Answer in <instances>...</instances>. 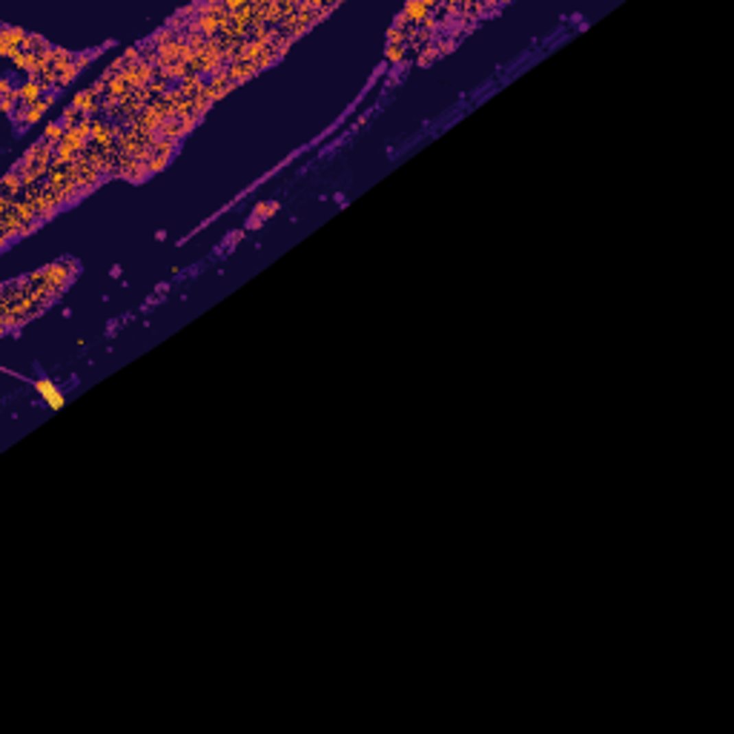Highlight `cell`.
Returning a JSON list of instances; mask_svg holds the SVG:
<instances>
[{
  "mask_svg": "<svg viewBox=\"0 0 734 734\" xmlns=\"http://www.w3.org/2000/svg\"><path fill=\"white\" fill-rule=\"evenodd\" d=\"M35 390H38V396H41L49 407H52V411H60L63 402H67V399H63V393H60V390H58L52 382H49V379H38V382H35Z\"/></svg>",
  "mask_w": 734,
  "mask_h": 734,
  "instance_id": "1",
  "label": "cell"
}]
</instances>
